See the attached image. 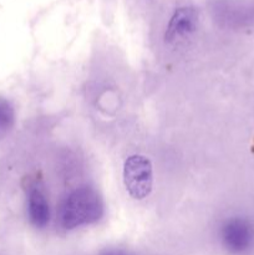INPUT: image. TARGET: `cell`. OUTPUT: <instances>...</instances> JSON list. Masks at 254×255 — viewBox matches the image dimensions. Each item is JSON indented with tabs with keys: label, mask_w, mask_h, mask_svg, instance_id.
Instances as JSON below:
<instances>
[{
	"label": "cell",
	"mask_w": 254,
	"mask_h": 255,
	"mask_svg": "<svg viewBox=\"0 0 254 255\" xmlns=\"http://www.w3.org/2000/svg\"><path fill=\"white\" fill-rule=\"evenodd\" d=\"M26 208L29 221L35 228L44 229L50 222V206L46 194L39 183H31L26 189Z\"/></svg>",
	"instance_id": "5"
},
{
	"label": "cell",
	"mask_w": 254,
	"mask_h": 255,
	"mask_svg": "<svg viewBox=\"0 0 254 255\" xmlns=\"http://www.w3.org/2000/svg\"><path fill=\"white\" fill-rule=\"evenodd\" d=\"M100 255H132L128 252L121 251V249H107V251L102 252Z\"/></svg>",
	"instance_id": "7"
},
{
	"label": "cell",
	"mask_w": 254,
	"mask_h": 255,
	"mask_svg": "<svg viewBox=\"0 0 254 255\" xmlns=\"http://www.w3.org/2000/svg\"><path fill=\"white\" fill-rule=\"evenodd\" d=\"M198 12L191 6L179 7L172 15L166 30V41L174 42L186 40L191 36L197 29Z\"/></svg>",
	"instance_id": "4"
},
{
	"label": "cell",
	"mask_w": 254,
	"mask_h": 255,
	"mask_svg": "<svg viewBox=\"0 0 254 255\" xmlns=\"http://www.w3.org/2000/svg\"><path fill=\"white\" fill-rule=\"evenodd\" d=\"M15 121V112L9 101L0 99V136L6 133Z\"/></svg>",
	"instance_id": "6"
},
{
	"label": "cell",
	"mask_w": 254,
	"mask_h": 255,
	"mask_svg": "<svg viewBox=\"0 0 254 255\" xmlns=\"http://www.w3.org/2000/svg\"><path fill=\"white\" fill-rule=\"evenodd\" d=\"M124 183L132 198L138 201L147 198L153 187L151 161L142 154L128 157L124 166Z\"/></svg>",
	"instance_id": "2"
},
{
	"label": "cell",
	"mask_w": 254,
	"mask_h": 255,
	"mask_svg": "<svg viewBox=\"0 0 254 255\" xmlns=\"http://www.w3.org/2000/svg\"><path fill=\"white\" fill-rule=\"evenodd\" d=\"M104 201L92 187H79L67 194L57 209V223L64 231L96 223L104 216Z\"/></svg>",
	"instance_id": "1"
},
{
	"label": "cell",
	"mask_w": 254,
	"mask_h": 255,
	"mask_svg": "<svg viewBox=\"0 0 254 255\" xmlns=\"http://www.w3.org/2000/svg\"><path fill=\"white\" fill-rule=\"evenodd\" d=\"M221 239L229 253L243 254L249 251L253 243V231L247 219L233 217L222 224Z\"/></svg>",
	"instance_id": "3"
}]
</instances>
